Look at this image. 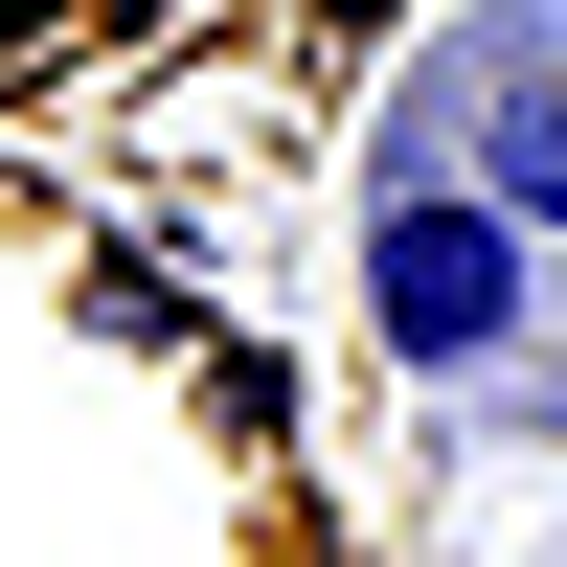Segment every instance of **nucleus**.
<instances>
[{"label":"nucleus","mask_w":567,"mask_h":567,"mask_svg":"<svg viewBox=\"0 0 567 567\" xmlns=\"http://www.w3.org/2000/svg\"><path fill=\"white\" fill-rule=\"evenodd\" d=\"M545 432H567V341H545Z\"/></svg>","instance_id":"4"},{"label":"nucleus","mask_w":567,"mask_h":567,"mask_svg":"<svg viewBox=\"0 0 567 567\" xmlns=\"http://www.w3.org/2000/svg\"><path fill=\"white\" fill-rule=\"evenodd\" d=\"M386 159H454L499 227H545V250H567V23H477Z\"/></svg>","instance_id":"2"},{"label":"nucleus","mask_w":567,"mask_h":567,"mask_svg":"<svg viewBox=\"0 0 567 567\" xmlns=\"http://www.w3.org/2000/svg\"><path fill=\"white\" fill-rule=\"evenodd\" d=\"M363 341H386L409 386H499V363L545 341V227H499L454 159H386L363 182Z\"/></svg>","instance_id":"1"},{"label":"nucleus","mask_w":567,"mask_h":567,"mask_svg":"<svg viewBox=\"0 0 567 567\" xmlns=\"http://www.w3.org/2000/svg\"><path fill=\"white\" fill-rule=\"evenodd\" d=\"M318 23H341V45H363V23H409V0H318Z\"/></svg>","instance_id":"3"}]
</instances>
